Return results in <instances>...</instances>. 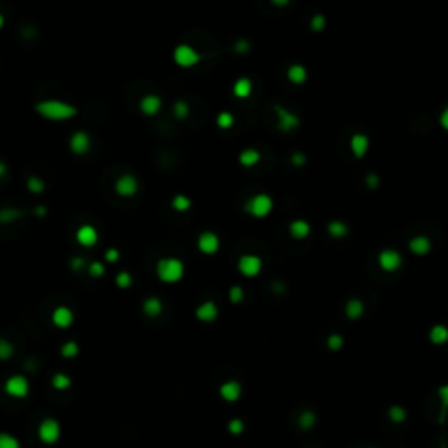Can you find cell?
<instances>
[{
	"mask_svg": "<svg viewBox=\"0 0 448 448\" xmlns=\"http://www.w3.org/2000/svg\"><path fill=\"white\" fill-rule=\"evenodd\" d=\"M35 110L41 114L46 120L53 121H62V120H70L77 114V109L70 104L60 100H42L39 104H35Z\"/></svg>",
	"mask_w": 448,
	"mask_h": 448,
	"instance_id": "cell-1",
	"label": "cell"
},
{
	"mask_svg": "<svg viewBox=\"0 0 448 448\" xmlns=\"http://www.w3.org/2000/svg\"><path fill=\"white\" fill-rule=\"evenodd\" d=\"M156 273H158V279L163 280L166 284L179 282L182 277H184V264H182V261L177 259V257H163V259L158 261Z\"/></svg>",
	"mask_w": 448,
	"mask_h": 448,
	"instance_id": "cell-2",
	"label": "cell"
},
{
	"mask_svg": "<svg viewBox=\"0 0 448 448\" xmlns=\"http://www.w3.org/2000/svg\"><path fill=\"white\" fill-rule=\"evenodd\" d=\"M273 208V200L272 196L266 193L254 194L252 198H249L245 203V210L254 217H266Z\"/></svg>",
	"mask_w": 448,
	"mask_h": 448,
	"instance_id": "cell-3",
	"label": "cell"
},
{
	"mask_svg": "<svg viewBox=\"0 0 448 448\" xmlns=\"http://www.w3.org/2000/svg\"><path fill=\"white\" fill-rule=\"evenodd\" d=\"M39 438L42 439V443L46 445H53L60 438V424L54 419H46L42 420V424L39 426Z\"/></svg>",
	"mask_w": 448,
	"mask_h": 448,
	"instance_id": "cell-4",
	"label": "cell"
},
{
	"mask_svg": "<svg viewBox=\"0 0 448 448\" xmlns=\"http://www.w3.org/2000/svg\"><path fill=\"white\" fill-rule=\"evenodd\" d=\"M378 264L383 272H398L403 264V257L396 249H383L378 254Z\"/></svg>",
	"mask_w": 448,
	"mask_h": 448,
	"instance_id": "cell-5",
	"label": "cell"
},
{
	"mask_svg": "<svg viewBox=\"0 0 448 448\" xmlns=\"http://www.w3.org/2000/svg\"><path fill=\"white\" fill-rule=\"evenodd\" d=\"M275 114L279 120V130L280 132H292L300 126V117L292 114L291 110L284 109L280 105H275Z\"/></svg>",
	"mask_w": 448,
	"mask_h": 448,
	"instance_id": "cell-6",
	"label": "cell"
},
{
	"mask_svg": "<svg viewBox=\"0 0 448 448\" xmlns=\"http://www.w3.org/2000/svg\"><path fill=\"white\" fill-rule=\"evenodd\" d=\"M173 60L181 67H193L200 62V54H198L191 46L182 44L179 47H175V51H173Z\"/></svg>",
	"mask_w": 448,
	"mask_h": 448,
	"instance_id": "cell-7",
	"label": "cell"
},
{
	"mask_svg": "<svg viewBox=\"0 0 448 448\" xmlns=\"http://www.w3.org/2000/svg\"><path fill=\"white\" fill-rule=\"evenodd\" d=\"M30 391L28 385V380L21 375H14L11 376L9 380L6 382V392L13 398H25Z\"/></svg>",
	"mask_w": 448,
	"mask_h": 448,
	"instance_id": "cell-8",
	"label": "cell"
},
{
	"mask_svg": "<svg viewBox=\"0 0 448 448\" xmlns=\"http://www.w3.org/2000/svg\"><path fill=\"white\" fill-rule=\"evenodd\" d=\"M261 268H263V261L257 256L247 254V256H242L238 259V270L242 275L245 277H256L257 273L261 272Z\"/></svg>",
	"mask_w": 448,
	"mask_h": 448,
	"instance_id": "cell-9",
	"label": "cell"
},
{
	"mask_svg": "<svg viewBox=\"0 0 448 448\" xmlns=\"http://www.w3.org/2000/svg\"><path fill=\"white\" fill-rule=\"evenodd\" d=\"M219 236L216 235V233L212 231H203L200 236H198V249H200V252H203V254H216L217 251H219Z\"/></svg>",
	"mask_w": 448,
	"mask_h": 448,
	"instance_id": "cell-10",
	"label": "cell"
},
{
	"mask_svg": "<svg viewBox=\"0 0 448 448\" xmlns=\"http://www.w3.org/2000/svg\"><path fill=\"white\" fill-rule=\"evenodd\" d=\"M138 191V181L137 177L130 175V173H125L120 179L116 181V193L121 194V196H133L135 193Z\"/></svg>",
	"mask_w": 448,
	"mask_h": 448,
	"instance_id": "cell-11",
	"label": "cell"
},
{
	"mask_svg": "<svg viewBox=\"0 0 448 448\" xmlns=\"http://www.w3.org/2000/svg\"><path fill=\"white\" fill-rule=\"evenodd\" d=\"M75 238H77V242L81 245H84V247H93V245L98 242V231L93 228V226L84 224V226H81V228L77 229V233H75Z\"/></svg>",
	"mask_w": 448,
	"mask_h": 448,
	"instance_id": "cell-12",
	"label": "cell"
},
{
	"mask_svg": "<svg viewBox=\"0 0 448 448\" xmlns=\"http://www.w3.org/2000/svg\"><path fill=\"white\" fill-rule=\"evenodd\" d=\"M217 315H219V310H217V305L214 301H205L196 308V319L201 320V322H214Z\"/></svg>",
	"mask_w": 448,
	"mask_h": 448,
	"instance_id": "cell-13",
	"label": "cell"
},
{
	"mask_svg": "<svg viewBox=\"0 0 448 448\" xmlns=\"http://www.w3.org/2000/svg\"><path fill=\"white\" fill-rule=\"evenodd\" d=\"M368 147H370V138L364 133H354L350 138V151L354 153L355 158L366 156Z\"/></svg>",
	"mask_w": 448,
	"mask_h": 448,
	"instance_id": "cell-14",
	"label": "cell"
},
{
	"mask_svg": "<svg viewBox=\"0 0 448 448\" xmlns=\"http://www.w3.org/2000/svg\"><path fill=\"white\" fill-rule=\"evenodd\" d=\"M91 142H89V135L84 132H75L70 137V149H72L74 154H84L88 153Z\"/></svg>",
	"mask_w": 448,
	"mask_h": 448,
	"instance_id": "cell-15",
	"label": "cell"
},
{
	"mask_svg": "<svg viewBox=\"0 0 448 448\" xmlns=\"http://www.w3.org/2000/svg\"><path fill=\"white\" fill-rule=\"evenodd\" d=\"M72 322H74V314H72V310H70L69 307L54 308V312H53V324H54V326L65 329V327L72 326Z\"/></svg>",
	"mask_w": 448,
	"mask_h": 448,
	"instance_id": "cell-16",
	"label": "cell"
},
{
	"mask_svg": "<svg viewBox=\"0 0 448 448\" xmlns=\"http://www.w3.org/2000/svg\"><path fill=\"white\" fill-rule=\"evenodd\" d=\"M161 109V98L158 95H145L140 100V110L145 116H156Z\"/></svg>",
	"mask_w": 448,
	"mask_h": 448,
	"instance_id": "cell-17",
	"label": "cell"
},
{
	"mask_svg": "<svg viewBox=\"0 0 448 448\" xmlns=\"http://www.w3.org/2000/svg\"><path fill=\"white\" fill-rule=\"evenodd\" d=\"M219 392H221V396H223L224 401L233 403L242 396V385L238 382H235V380H229V382H224L223 385H221Z\"/></svg>",
	"mask_w": 448,
	"mask_h": 448,
	"instance_id": "cell-18",
	"label": "cell"
},
{
	"mask_svg": "<svg viewBox=\"0 0 448 448\" xmlns=\"http://www.w3.org/2000/svg\"><path fill=\"white\" fill-rule=\"evenodd\" d=\"M408 247L413 254L417 256H426L431 251V240L426 235H417L408 242Z\"/></svg>",
	"mask_w": 448,
	"mask_h": 448,
	"instance_id": "cell-19",
	"label": "cell"
},
{
	"mask_svg": "<svg viewBox=\"0 0 448 448\" xmlns=\"http://www.w3.org/2000/svg\"><path fill=\"white\" fill-rule=\"evenodd\" d=\"M310 224L307 223V221H303V219H296V221H292L291 224H289V233H291V236L292 238H296V240H303V238H307L308 235H310Z\"/></svg>",
	"mask_w": 448,
	"mask_h": 448,
	"instance_id": "cell-20",
	"label": "cell"
},
{
	"mask_svg": "<svg viewBox=\"0 0 448 448\" xmlns=\"http://www.w3.org/2000/svg\"><path fill=\"white\" fill-rule=\"evenodd\" d=\"M287 77H289V81H291L292 84H303V82L307 81V77H308L307 69H305L303 65H300V63H294V65L289 67Z\"/></svg>",
	"mask_w": 448,
	"mask_h": 448,
	"instance_id": "cell-21",
	"label": "cell"
},
{
	"mask_svg": "<svg viewBox=\"0 0 448 448\" xmlns=\"http://www.w3.org/2000/svg\"><path fill=\"white\" fill-rule=\"evenodd\" d=\"M429 340L434 345H443L448 342V327L443 324H436L429 331Z\"/></svg>",
	"mask_w": 448,
	"mask_h": 448,
	"instance_id": "cell-22",
	"label": "cell"
},
{
	"mask_svg": "<svg viewBox=\"0 0 448 448\" xmlns=\"http://www.w3.org/2000/svg\"><path fill=\"white\" fill-rule=\"evenodd\" d=\"M233 93L238 98H247L252 93V81L249 77H240L233 86Z\"/></svg>",
	"mask_w": 448,
	"mask_h": 448,
	"instance_id": "cell-23",
	"label": "cell"
},
{
	"mask_svg": "<svg viewBox=\"0 0 448 448\" xmlns=\"http://www.w3.org/2000/svg\"><path fill=\"white\" fill-rule=\"evenodd\" d=\"M142 310H144L145 315L156 317L161 314V310H163V303H161L158 298H147L144 303H142Z\"/></svg>",
	"mask_w": 448,
	"mask_h": 448,
	"instance_id": "cell-24",
	"label": "cell"
},
{
	"mask_svg": "<svg viewBox=\"0 0 448 448\" xmlns=\"http://www.w3.org/2000/svg\"><path fill=\"white\" fill-rule=\"evenodd\" d=\"M345 314H347L348 319H359V317L364 314L363 301H359V300L347 301V305H345Z\"/></svg>",
	"mask_w": 448,
	"mask_h": 448,
	"instance_id": "cell-25",
	"label": "cell"
},
{
	"mask_svg": "<svg viewBox=\"0 0 448 448\" xmlns=\"http://www.w3.org/2000/svg\"><path fill=\"white\" fill-rule=\"evenodd\" d=\"M327 231L333 238H343L348 233V226L345 224L343 221H331V223L327 224Z\"/></svg>",
	"mask_w": 448,
	"mask_h": 448,
	"instance_id": "cell-26",
	"label": "cell"
},
{
	"mask_svg": "<svg viewBox=\"0 0 448 448\" xmlns=\"http://www.w3.org/2000/svg\"><path fill=\"white\" fill-rule=\"evenodd\" d=\"M261 160V154L256 149H245L240 153V163L244 166H254Z\"/></svg>",
	"mask_w": 448,
	"mask_h": 448,
	"instance_id": "cell-27",
	"label": "cell"
},
{
	"mask_svg": "<svg viewBox=\"0 0 448 448\" xmlns=\"http://www.w3.org/2000/svg\"><path fill=\"white\" fill-rule=\"evenodd\" d=\"M70 385H72V380H70L69 375L56 373L53 376V387L58 389V391H65V389H69Z\"/></svg>",
	"mask_w": 448,
	"mask_h": 448,
	"instance_id": "cell-28",
	"label": "cell"
},
{
	"mask_svg": "<svg viewBox=\"0 0 448 448\" xmlns=\"http://www.w3.org/2000/svg\"><path fill=\"white\" fill-rule=\"evenodd\" d=\"M172 207L175 208L177 212H186V210L191 207V200H189L188 196H184V194H177L172 200Z\"/></svg>",
	"mask_w": 448,
	"mask_h": 448,
	"instance_id": "cell-29",
	"label": "cell"
},
{
	"mask_svg": "<svg viewBox=\"0 0 448 448\" xmlns=\"http://www.w3.org/2000/svg\"><path fill=\"white\" fill-rule=\"evenodd\" d=\"M21 216L23 212L18 208H2L0 210V223H11V221H16Z\"/></svg>",
	"mask_w": 448,
	"mask_h": 448,
	"instance_id": "cell-30",
	"label": "cell"
},
{
	"mask_svg": "<svg viewBox=\"0 0 448 448\" xmlns=\"http://www.w3.org/2000/svg\"><path fill=\"white\" fill-rule=\"evenodd\" d=\"M216 123H217V126H219V128L228 130V128H231V126H233L235 117H233V114H229V112H221L219 116H217Z\"/></svg>",
	"mask_w": 448,
	"mask_h": 448,
	"instance_id": "cell-31",
	"label": "cell"
},
{
	"mask_svg": "<svg viewBox=\"0 0 448 448\" xmlns=\"http://www.w3.org/2000/svg\"><path fill=\"white\" fill-rule=\"evenodd\" d=\"M26 186H28L30 191H32V193H35V194L42 193V191H44V188H46L44 181H42L41 177H35V175H32V177H30L28 182H26Z\"/></svg>",
	"mask_w": 448,
	"mask_h": 448,
	"instance_id": "cell-32",
	"label": "cell"
},
{
	"mask_svg": "<svg viewBox=\"0 0 448 448\" xmlns=\"http://www.w3.org/2000/svg\"><path fill=\"white\" fill-rule=\"evenodd\" d=\"M0 448H21V446H19V441L14 436L7 433H0Z\"/></svg>",
	"mask_w": 448,
	"mask_h": 448,
	"instance_id": "cell-33",
	"label": "cell"
},
{
	"mask_svg": "<svg viewBox=\"0 0 448 448\" xmlns=\"http://www.w3.org/2000/svg\"><path fill=\"white\" fill-rule=\"evenodd\" d=\"M79 354V345L75 342H67L62 345V355L63 357H75Z\"/></svg>",
	"mask_w": 448,
	"mask_h": 448,
	"instance_id": "cell-34",
	"label": "cell"
},
{
	"mask_svg": "<svg viewBox=\"0 0 448 448\" xmlns=\"http://www.w3.org/2000/svg\"><path fill=\"white\" fill-rule=\"evenodd\" d=\"M315 424V413L314 411H305V413H301L300 417V426L301 429H312Z\"/></svg>",
	"mask_w": 448,
	"mask_h": 448,
	"instance_id": "cell-35",
	"label": "cell"
},
{
	"mask_svg": "<svg viewBox=\"0 0 448 448\" xmlns=\"http://www.w3.org/2000/svg\"><path fill=\"white\" fill-rule=\"evenodd\" d=\"M13 354H14V347H13V343H9V342H7V340H2V338H0V359L6 361V359H9Z\"/></svg>",
	"mask_w": 448,
	"mask_h": 448,
	"instance_id": "cell-36",
	"label": "cell"
},
{
	"mask_svg": "<svg viewBox=\"0 0 448 448\" xmlns=\"http://www.w3.org/2000/svg\"><path fill=\"white\" fill-rule=\"evenodd\" d=\"M173 114H175V117H179V120H184L189 114V105L186 104L184 100L175 102V104H173Z\"/></svg>",
	"mask_w": 448,
	"mask_h": 448,
	"instance_id": "cell-37",
	"label": "cell"
},
{
	"mask_svg": "<svg viewBox=\"0 0 448 448\" xmlns=\"http://www.w3.org/2000/svg\"><path fill=\"white\" fill-rule=\"evenodd\" d=\"M327 347L329 350H340V348L343 347V336L338 335V333H335V335H329L327 338Z\"/></svg>",
	"mask_w": 448,
	"mask_h": 448,
	"instance_id": "cell-38",
	"label": "cell"
},
{
	"mask_svg": "<svg viewBox=\"0 0 448 448\" xmlns=\"http://www.w3.org/2000/svg\"><path fill=\"white\" fill-rule=\"evenodd\" d=\"M389 417H391L392 422H403L404 419H406V411L403 410L401 406H392L391 410H389Z\"/></svg>",
	"mask_w": 448,
	"mask_h": 448,
	"instance_id": "cell-39",
	"label": "cell"
},
{
	"mask_svg": "<svg viewBox=\"0 0 448 448\" xmlns=\"http://www.w3.org/2000/svg\"><path fill=\"white\" fill-rule=\"evenodd\" d=\"M132 275H130L128 272H120L116 275V284H117V287H123V289H126V287H130V285H132Z\"/></svg>",
	"mask_w": 448,
	"mask_h": 448,
	"instance_id": "cell-40",
	"label": "cell"
},
{
	"mask_svg": "<svg viewBox=\"0 0 448 448\" xmlns=\"http://www.w3.org/2000/svg\"><path fill=\"white\" fill-rule=\"evenodd\" d=\"M242 300H244V289H242L240 285H233V287L229 289V301H231V303H240Z\"/></svg>",
	"mask_w": 448,
	"mask_h": 448,
	"instance_id": "cell-41",
	"label": "cell"
},
{
	"mask_svg": "<svg viewBox=\"0 0 448 448\" xmlns=\"http://www.w3.org/2000/svg\"><path fill=\"white\" fill-rule=\"evenodd\" d=\"M310 26H312V30H315V32L324 30V26H326V18H324V14H315L310 21Z\"/></svg>",
	"mask_w": 448,
	"mask_h": 448,
	"instance_id": "cell-42",
	"label": "cell"
},
{
	"mask_svg": "<svg viewBox=\"0 0 448 448\" xmlns=\"http://www.w3.org/2000/svg\"><path fill=\"white\" fill-rule=\"evenodd\" d=\"M88 272L91 277H102L105 273V266L98 261H93L91 264H88Z\"/></svg>",
	"mask_w": 448,
	"mask_h": 448,
	"instance_id": "cell-43",
	"label": "cell"
},
{
	"mask_svg": "<svg viewBox=\"0 0 448 448\" xmlns=\"http://www.w3.org/2000/svg\"><path fill=\"white\" fill-rule=\"evenodd\" d=\"M228 431L231 434H240L244 431V422L240 419H233L231 422L228 424Z\"/></svg>",
	"mask_w": 448,
	"mask_h": 448,
	"instance_id": "cell-44",
	"label": "cell"
},
{
	"mask_svg": "<svg viewBox=\"0 0 448 448\" xmlns=\"http://www.w3.org/2000/svg\"><path fill=\"white\" fill-rule=\"evenodd\" d=\"M364 181H366L368 188H371V189H376V188H378V184H380V177L376 175V173H368Z\"/></svg>",
	"mask_w": 448,
	"mask_h": 448,
	"instance_id": "cell-45",
	"label": "cell"
},
{
	"mask_svg": "<svg viewBox=\"0 0 448 448\" xmlns=\"http://www.w3.org/2000/svg\"><path fill=\"white\" fill-rule=\"evenodd\" d=\"M438 396L441 399V404L445 410H448V385H441L438 389Z\"/></svg>",
	"mask_w": 448,
	"mask_h": 448,
	"instance_id": "cell-46",
	"label": "cell"
},
{
	"mask_svg": "<svg viewBox=\"0 0 448 448\" xmlns=\"http://www.w3.org/2000/svg\"><path fill=\"white\" fill-rule=\"evenodd\" d=\"M70 266H72V270H82L86 266V261L84 257H72V261H70Z\"/></svg>",
	"mask_w": 448,
	"mask_h": 448,
	"instance_id": "cell-47",
	"label": "cell"
},
{
	"mask_svg": "<svg viewBox=\"0 0 448 448\" xmlns=\"http://www.w3.org/2000/svg\"><path fill=\"white\" fill-rule=\"evenodd\" d=\"M105 259L109 261V263H116V261L120 259V251H116V249H109V251L105 252Z\"/></svg>",
	"mask_w": 448,
	"mask_h": 448,
	"instance_id": "cell-48",
	"label": "cell"
},
{
	"mask_svg": "<svg viewBox=\"0 0 448 448\" xmlns=\"http://www.w3.org/2000/svg\"><path fill=\"white\" fill-rule=\"evenodd\" d=\"M291 161L296 166H303L307 160H305V154L303 153H294V154H292V158H291Z\"/></svg>",
	"mask_w": 448,
	"mask_h": 448,
	"instance_id": "cell-49",
	"label": "cell"
},
{
	"mask_svg": "<svg viewBox=\"0 0 448 448\" xmlns=\"http://www.w3.org/2000/svg\"><path fill=\"white\" fill-rule=\"evenodd\" d=\"M235 51H238V53H247V51H249V42L247 41H238L235 44Z\"/></svg>",
	"mask_w": 448,
	"mask_h": 448,
	"instance_id": "cell-50",
	"label": "cell"
},
{
	"mask_svg": "<svg viewBox=\"0 0 448 448\" xmlns=\"http://www.w3.org/2000/svg\"><path fill=\"white\" fill-rule=\"evenodd\" d=\"M439 123H441L443 128L448 130V105L445 107V110L441 112V116H439Z\"/></svg>",
	"mask_w": 448,
	"mask_h": 448,
	"instance_id": "cell-51",
	"label": "cell"
},
{
	"mask_svg": "<svg viewBox=\"0 0 448 448\" xmlns=\"http://www.w3.org/2000/svg\"><path fill=\"white\" fill-rule=\"evenodd\" d=\"M35 214H37V216H46V207H42V205L35 207Z\"/></svg>",
	"mask_w": 448,
	"mask_h": 448,
	"instance_id": "cell-52",
	"label": "cell"
},
{
	"mask_svg": "<svg viewBox=\"0 0 448 448\" xmlns=\"http://www.w3.org/2000/svg\"><path fill=\"white\" fill-rule=\"evenodd\" d=\"M6 172H7V166L2 163V161H0V177L2 175H6Z\"/></svg>",
	"mask_w": 448,
	"mask_h": 448,
	"instance_id": "cell-53",
	"label": "cell"
},
{
	"mask_svg": "<svg viewBox=\"0 0 448 448\" xmlns=\"http://www.w3.org/2000/svg\"><path fill=\"white\" fill-rule=\"evenodd\" d=\"M273 4H275V6H285L287 0H273Z\"/></svg>",
	"mask_w": 448,
	"mask_h": 448,
	"instance_id": "cell-54",
	"label": "cell"
},
{
	"mask_svg": "<svg viewBox=\"0 0 448 448\" xmlns=\"http://www.w3.org/2000/svg\"><path fill=\"white\" fill-rule=\"evenodd\" d=\"M2 26H4V16L0 14V28H2Z\"/></svg>",
	"mask_w": 448,
	"mask_h": 448,
	"instance_id": "cell-55",
	"label": "cell"
}]
</instances>
